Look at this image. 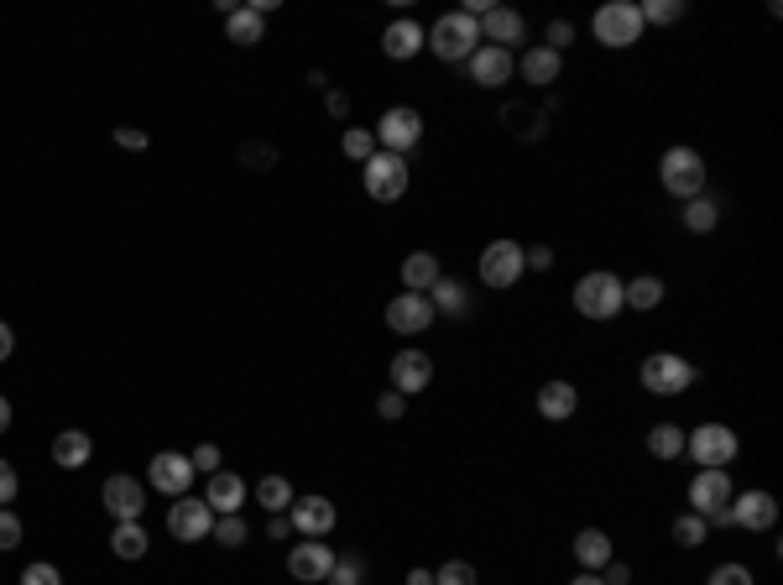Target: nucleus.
I'll use <instances>...</instances> for the list:
<instances>
[{
  "label": "nucleus",
  "mask_w": 783,
  "mask_h": 585,
  "mask_svg": "<svg viewBox=\"0 0 783 585\" xmlns=\"http://www.w3.org/2000/svg\"><path fill=\"white\" fill-rule=\"evenodd\" d=\"M637 11H643V27L647 21H653V27H674V21L684 17V0H647Z\"/></svg>",
  "instance_id": "obj_38"
},
{
  "label": "nucleus",
  "mask_w": 783,
  "mask_h": 585,
  "mask_svg": "<svg viewBox=\"0 0 783 585\" xmlns=\"http://www.w3.org/2000/svg\"><path fill=\"white\" fill-rule=\"evenodd\" d=\"M668 534H674V544H680V549H700L711 528H705V517H700V513H680L674 523H668Z\"/></svg>",
  "instance_id": "obj_36"
},
{
  "label": "nucleus",
  "mask_w": 783,
  "mask_h": 585,
  "mask_svg": "<svg viewBox=\"0 0 783 585\" xmlns=\"http://www.w3.org/2000/svg\"><path fill=\"white\" fill-rule=\"evenodd\" d=\"M569 585H606V581H601L596 569H579V575H575V581H569Z\"/></svg>",
  "instance_id": "obj_56"
},
{
  "label": "nucleus",
  "mask_w": 783,
  "mask_h": 585,
  "mask_svg": "<svg viewBox=\"0 0 783 585\" xmlns=\"http://www.w3.org/2000/svg\"><path fill=\"white\" fill-rule=\"evenodd\" d=\"M591 37L612 52L637 48L643 42V11L632 0H606V6H596V17H591Z\"/></svg>",
  "instance_id": "obj_3"
},
{
  "label": "nucleus",
  "mask_w": 783,
  "mask_h": 585,
  "mask_svg": "<svg viewBox=\"0 0 783 585\" xmlns=\"http://www.w3.org/2000/svg\"><path fill=\"white\" fill-rule=\"evenodd\" d=\"M408 585H434V569H424V565H413V569H408Z\"/></svg>",
  "instance_id": "obj_55"
},
{
  "label": "nucleus",
  "mask_w": 783,
  "mask_h": 585,
  "mask_svg": "<svg viewBox=\"0 0 783 585\" xmlns=\"http://www.w3.org/2000/svg\"><path fill=\"white\" fill-rule=\"evenodd\" d=\"M424 42H428V32L413 17H397L387 32H381V52H387L392 63H408V58H418V52H424Z\"/></svg>",
  "instance_id": "obj_22"
},
{
  "label": "nucleus",
  "mask_w": 783,
  "mask_h": 585,
  "mask_svg": "<svg viewBox=\"0 0 783 585\" xmlns=\"http://www.w3.org/2000/svg\"><path fill=\"white\" fill-rule=\"evenodd\" d=\"M428 42L424 48L439 58V63H470V52L480 48V21L465 17V11H449V17H439L434 27H424Z\"/></svg>",
  "instance_id": "obj_1"
},
{
  "label": "nucleus",
  "mask_w": 783,
  "mask_h": 585,
  "mask_svg": "<svg viewBox=\"0 0 783 585\" xmlns=\"http://www.w3.org/2000/svg\"><path fill=\"white\" fill-rule=\"evenodd\" d=\"M288 517H293V534H304V538H329L335 523H340V513H335L329 497H293Z\"/></svg>",
  "instance_id": "obj_14"
},
{
  "label": "nucleus",
  "mask_w": 783,
  "mask_h": 585,
  "mask_svg": "<svg viewBox=\"0 0 783 585\" xmlns=\"http://www.w3.org/2000/svg\"><path fill=\"white\" fill-rule=\"evenodd\" d=\"M116 147H126V152H147V131H141V126H116Z\"/></svg>",
  "instance_id": "obj_50"
},
{
  "label": "nucleus",
  "mask_w": 783,
  "mask_h": 585,
  "mask_svg": "<svg viewBox=\"0 0 783 585\" xmlns=\"http://www.w3.org/2000/svg\"><path fill=\"white\" fill-rule=\"evenodd\" d=\"M329 569H335V549L324 544V538H304V544H293L288 549V575L304 585H324L329 581Z\"/></svg>",
  "instance_id": "obj_13"
},
{
  "label": "nucleus",
  "mask_w": 783,
  "mask_h": 585,
  "mask_svg": "<svg viewBox=\"0 0 783 585\" xmlns=\"http://www.w3.org/2000/svg\"><path fill=\"white\" fill-rule=\"evenodd\" d=\"M424 298L434 304V314H449V319H460V314L470 309V298H465V282H460V277H439V282H434Z\"/></svg>",
  "instance_id": "obj_31"
},
{
  "label": "nucleus",
  "mask_w": 783,
  "mask_h": 585,
  "mask_svg": "<svg viewBox=\"0 0 783 585\" xmlns=\"http://www.w3.org/2000/svg\"><path fill=\"white\" fill-rule=\"evenodd\" d=\"M21 585H63V569L48 565V559H37V565L21 569Z\"/></svg>",
  "instance_id": "obj_44"
},
{
  "label": "nucleus",
  "mask_w": 783,
  "mask_h": 585,
  "mask_svg": "<svg viewBox=\"0 0 783 585\" xmlns=\"http://www.w3.org/2000/svg\"><path fill=\"white\" fill-rule=\"evenodd\" d=\"M439 277H444V267L434 251H413V257L403 261V292H428Z\"/></svg>",
  "instance_id": "obj_30"
},
{
  "label": "nucleus",
  "mask_w": 783,
  "mask_h": 585,
  "mask_svg": "<svg viewBox=\"0 0 783 585\" xmlns=\"http://www.w3.org/2000/svg\"><path fill=\"white\" fill-rule=\"evenodd\" d=\"M736 497V486L726 470H695V482H690V513H715V507H726Z\"/></svg>",
  "instance_id": "obj_21"
},
{
  "label": "nucleus",
  "mask_w": 783,
  "mask_h": 585,
  "mask_svg": "<svg viewBox=\"0 0 783 585\" xmlns=\"http://www.w3.org/2000/svg\"><path fill=\"white\" fill-rule=\"evenodd\" d=\"M215 544H220V549H240V544H246V517L240 513H225V517H215Z\"/></svg>",
  "instance_id": "obj_37"
},
{
  "label": "nucleus",
  "mask_w": 783,
  "mask_h": 585,
  "mask_svg": "<svg viewBox=\"0 0 783 585\" xmlns=\"http://www.w3.org/2000/svg\"><path fill=\"white\" fill-rule=\"evenodd\" d=\"M17 492H21L17 465H11V460H0V507H6V502H17Z\"/></svg>",
  "instance_id": "obj_49"
},
{
  "label": "nucleus",
  "mask_w": 783,
  "mask_h": 585,
  "mask_svg": "<svg viewBox=\"0 0 783 585\" xmlns=\"http://www.w3.org/2000/svg\"><path fill=\"white\" fill-rule=\"evenodd\" d=\"M658 184L668 189V199H700L705 194V184H711V168H705V157L695 152V147H668L664 157H658Z\"/></svg>",
  "instance_id": "obj_2"
},
{
  "label": "nucleus",
  "mask_w": 783,
  "mask_h": 585,
  "mask_svg": "<svg viewBox=\"0 0 783 585\" xmlns=\"http://www.w3.org/2000/svg\"><path fill=\"white\" fill-rule=\"evenodd\" d=\"M647 455H653V460H680L684 455L680 424H653V429H647Z\"/></svg>",
  "instance_id": "obj_33"
},
{
  "label": "nucleus",
  "mask_w": 783,
  "mask_h": 585,
  "mask_svg": "<svg viewBox=\"0 0 783 585\" xmlns=\"http://www.w3.org/2000/svg\"><path fill=\"white\" fill-rule=\"evenodd\" d=\"M225 37H230L236 48H256V42L267 37V17L251 11V6H236V11L225 17Z\"/></svg>",
  "instance_id": "obj_27"
},
{
  "label": "nucleus",
  "mask_w": 783,
  "mask_h": 585,
  "mask_svg": "<svg viewBox=\"0 0 783 585\" xmlns=\"http://www.w3.org/2000/svg\"><path fill=\"white\" fill-rule=\"evenodd\" d=\"M732 523H736V528H747V534H763V528H773V523H779V502H773V492L752 486V492L732 497Z\"/></svg>",
  "instance_id": "obj_18"
},
{
  "label": "nucleus",
  "mask_w": 783,
  "mask_h": 585,
  "mask_svg": "<svg viewBox=\"0 0 783 585\" xmlns=\"http://www.w3.org/2000/svg\"><path fill=\"white\" fill-rule=\"evenodd\" d=\"M601 581H606V585H632V569L622 565V559H612V565L601 569Z\"/></svg>",
  "instance_id": "obj_52"
},
{
  "label": "nucleus",
  "mask_w": 783,
  "mask_h": 585,
  "mask_svg": "<svg viewBox=\"0 0 783 585\" xmlns=\"http://www.w3.org/2000/svg\"><path fill=\"white\" fill-rule=\"evenodd\" d=\"M360 178H366V194H371L376 205H397L413 184L408 157H397V152H371L360 162Z\"/></svg>",
  "instance_id": "obj_5"
},
{
  "label": "nucleus",
  "mask_w": 783,
  "mask_h": 585,
  "mask_svg": "<svg viewBox=\"0 0 783 585\" xmlns=\"http://www.w3.org/2000/svg\"><path fill=\"white\" fill-rule=\"evenodd\" d=\"M152 549V538L141 523H116V534H110V554L116 559H141V554Z\"/></svg>",
  "instance_id": "obj_32"
},
{
  "label": "nucleus",
  "mask_w": 783,
  "mask_h": 585,
  "mask_svg": "<svg viewBox=\"0 0 783 585\" xmlns=\"http://www.w3.org/2000/svg\"><path fill=\"white\" fill-rule=\"evenodd\" d=\"M21 534H27V528H21V517L11 513V507H0V554H11L21 544Z\"/></svg>",
  "instance_id": "obj_43"
},
{
  "label": "nucleus",
  "mask_w": 783,
  "mask_h": 585,
  "mask_svg": "<svg viewBox=\"0 0 783 585\" xmlns=\"http://www.w3.org/2000/svg\"><path fill=\"white\" fill-rule=\"evenodd\" d=\"M168 534L178 544H205L215 534V513H209L205 497H172L168 507Z\"/></svg>",
  "instance_id": "obj_10"
},
{
  "label": "nucleus",
  "mask_w": 783,
  "mask_h": 585,
  "mask_svg": "<svg viewBox=\"0 0 783 585\" xmlns=\"http://www.w3.org/2000/svg\"><path fill=\"white\" fill-rule=\"evenodd\" d=\"M376 414L387 418V424H397V418L408 414V397H403V393H381V397H376Z\"/></svg>",
  "instance_id": "obj_47"
},
{
  "label": "nucleus",
  "mask_w": 783,
  "mask_h": 585,
  "mask_svg": "<svg viewBox=\"0 0 783 585\" xmlns=\"http://www.w3.org/2000/svg\"><path fill=\"white\" fill-rule=\"evenodd\" d=\"M622 309H627V304H622V277H616V272H585L575 282V314H579V319L612 325Z\"/></svg>",
  "instance_id": "obj_4"
},
{
  "label": "nucleus",
  "mask_w": 783,
  "mask_h": 585,
  "mask_svg": "<svg viewBox=\"0 0 783 585\" xmlns=\"http://www.w3.org/2000/svg\"><path fill=\"white\" fill-rule=\"evenodd\" d=\"M575 559H579V569H606L616 559V549H612V534L606 528H579L575 534Z\"/></svg>",
  "instance_id": "obj_26"
},
{
  "label": "nucleus",
  "mask_w": 783,
  "mask_h": 585,
  "mask_svg": "<svg viewBox=\"0 0 783 585\" xmlns=\"http://www.w3.org/2000/svg\"><path fill=\"white\" fill-rule=\"evenodd\" d=\"M11 429V403H6V397H0V434Z\"/></svg>",
  "instance_id": "obj_57"
},
{
  "label": "nucleus",
  "mask_w": 783,
  "mask_h": 585,
  "mask_svg": "<svg viewBox=\"0 0 783 585\" xmlns=\"http://www.w3.org/2000/svg\"><path fill=\"white\" fill-rule=\"evenodd\" d=\"M240 162H246V168L256 162V168L267 172V168L277 162V152H272V147H261V141H246V147H240Z\"/></svg>",
  "instance_id": "obj_46"
},
{
  "label": "nucleus",
  "mask_w": 783,
  "mask_h": 585,
  "mask_svg": "<svg viewBox=\"0 0 783 585\" xmlns=\"http://www.w3.org/2000/svg\"><path fill=\"white\" fill-rule=\"evenodd\" d=\"M538 414L548 418V424H569L575 418V408H579V393H575V381H564V377H554V381H544L538 387Z\"/></svg>",
  "instance_id": "obj_24"
},
{
  "label": "nucleus",
  "mask_w": 783,
  "mask_h": 585,
  "mask_svg": "<svg viewBox=\"0 0 783 585\" xmlns=\"http://www.w3.org/2000/svg\"><path fill=\"white\" fill-rule=\"evenodd\" d=\"M100 502L116 523H141V513H147V486H141L137 476H110V482L100 486Z\"/></svg>",
  "instance_id": "obj_12"
},
{
  "label": "nucleus",
  "mask_w": 783,
  "mask_h": 585,
  "mask_svg": "<svg viewBox=\"0 0 783 585\" xmlns=\"http://www.w3.org/2000/svg\"><path fill=\"white\" fill-rule=\"evenodd\" d=\"M376 152H397L408 157L418 141H424V116L413 110V105H392V110H381V121H376Z\"/></svg>",
  "instance_id": "obj_8"
},
{
  "label": "nucleus",
  "mask_w": 783,
  "mask_h": 585,
  "mask_svg": "<svg viewBox=\"0 0 783 585\" xmlns=\"http://www.w3.org/2000/svg\"><path fill=\"white\" fill-rule=\"evenodd\" d=\"M736 449H742V439H736V429H726V424H700V429L684 434V455H690L700 470H726V465L736 460Z\"/></svg>",
  "instance_id": "obj_6"
},
{
  "label": "nucleus",
  "mask_w": 783,
  "mask_h": 585,
  "mask_svg": "<svg viewBox=\"0 0 783 585\" xmlns=\"http://www.w3.org/2000/svg\"><path fill=\"white\" fill-rule=\"evenodd\" d=\"M637 381H643L653 397H680L695 387V366L674 356V350H653L643 366H637Z\"/></svg>",
  "instance_id": "obj_7"
},
{
  "label": "nucleus",
  "mask_w": 783,
  "mask_h": 585,
  "mask_svg": "<svg viewBox=\"0 0 783 585\" xmlns=\"http://www.w3.org/2000/svg\"><path fill=\"white\" fill-rule=\"evenodd\" d=\"M205 502H209V513L225 517V513H240V502H246V482H240L236 470H215L205 486Z\"/></svg>",
  "instance_id": "obj_25"
},
{
  "label": "nucleus",
  "mask_w": 783,
  "mask_h": 585,
  "mask_svg": "<svg viewBox=\"0 0 783 585\" xmlns=\"http://www.w3.org/2000/svg\"><path fill=\"white\" fill-rule=\"evenodd\" d=\"M11 350H17V335H11V325H6V319H0V361H6V356H11Z\"/></svg>",
  "instance_id": "obj_54"
},
{
  "label": "nucleus",
  "mask_w": 783,
  "mask_h": 585,
  "mask_svg": "<svg viewBox=\"0 0 783 585\" xmlns=\"http://www.w3.org/2000/svg\"><path fill=\"white\" fill-rule=\"evenodd\" d=\"M705 585H757V581H752V569H747V565L726 559V565H715L711 575H705Z\"/></svg>",
  "instance_id": "obj_42"
},
{
  "label": "nucleus",
  "mask_w": 783,
  "mask_h": 585,
  "mask_svg": "<svg viewBox=\"0 0 783 585\" xmlns=\"http://www.w3.org/2000/svg\"><path fill=\"white\" fill-rule=\"evenodd\" d=\"M523 37H528V21H523V11H512V6H492V11L480 17V42H486V48L512 52Z\"/></svg>",
  "instance_id": "obj_17"
},
{
  "label": "nucleus",
  "mask_w": 783,
  "mask_h": 585,
  "mask_svg": "<svg viewBox=\"0 0 783 585\" xmlns=\"http://www.w3.org/2000/svg\"><path fill=\"white\" fill-rule=\"evenodd\" d=\"M715 225H721V205H715L711 194H700V199L684 205V230H690V236H711Z\"/></svg>",
  "instance_id": "obj_34"
},
{
  "label": "nucleus",
  "mask_w": 783,
  "mask_h": 585,
  "mask_svg": "<svg viewBox=\"0 0 783 585\" xmlns=\"http://www.w3.org/2000/svg\"><path fill=\"white\" fill-rule=\"evenodd\" d=\"M360 575H366V559H360V554H335L329 585H360Z\"/></svg>",
  "instance_id": "obj_40"
},
{
  "label": "nucleus",
  "mask_w": 783,
  "mask_h": 585,
  "mask_svg": "<svg viewBox=\"0 0 783 585\" xmlns=\"http://www.w3.org/2000/svg\"><path fill=\"white\" fill-rule=\"evenodd\" d=\"M548 42H544V48H554V52H564V48H569V42H575V21H564V17H554V21H548Z\"/></svg>",
  "instance_id": "obj_45"
},
{
  "label": "nucleus",
  "mask_w": 783,
  "mask_h": 585,
  "mask_svg": "<svg viewBox=\"0 0 783 585\" xmlns=\"http://www.w3.org/2000/svg\"><path fill=\"white\" fill-rule=\"evenodd\" d=\"M387 377H392V393H403V397L424 393L428 381H434V356H428V350H397L387 366Z\"/></svg>",
  "instance_id": "obj_15"
},
{
  "label": "nucleus",
  "mask_w": 783,
  "mask_h": 585,
  "mask_svg": "<svg viewBox=\"0 0 783 585\" xmlns=\"http://www.w3.org/2000/svg\"><path fill=\"white\" fill-rule=\"evenodd\" d=\"M517 73H523V85H533V89H544V95H548V89L559 85V73H564V52L533 42V48L517 58Z\"/></svg>",
  "instance_id": "obj_20"
},
{
  "label": "nucleus",
  "mask_w": 783,
  "mask_h": 585,
  "mask_svg": "<svg viewBox=\"0 0 783 585\" xmlns=\"http://www.w3.org/2000/svg\"><path fill=\"white\" fill-rule=\"evenodd\" d=\"M194 460L188 455H178V449H162V455H152L147 460V482L162 492V497H188V486H194Z\"/></svg>",
  "instance_id": "obj_11"
},
{
  "label": "nucleus",
  "mask_w": 783,
  "mask_h": 585,
  "mask_svg": "<svg viewBox=\"0 0 783 585\" xmlns=\"http://www.w3.org/2000/svg\"><path fill=\"white\" fill-rule=\"evenodd\" d=\"M256 507H267V513H288L293 507V486L283 482V476H261V482H256Z\"/></svg>",
  "instance_id": "obj_35"
},
{
  "label": "nucleus",
  "mask_w": 783,
  "mask_h": 585,
  "mask_svg": "<svg viewBox=\"0 0 783 585\" xmlns=\"http://www.w3.org/2000/svg\"><path fill=\"white\" fill-rule=\"evenodd\" d=\"M340 152L350 157V162H366V157L376 152V137L366 131V126H350V131L340 137Z\"/></svg>",
  "instance_id": "obj_39"
},
{
  "label": "nucleus",
  "mask_w": 783,
  "mask_h": 585,
  "mask_svg": "<svg viewBox=\"0 0 783 585\" xmlns=\"http://www.w3.org/2000/svg\"><path fill=\"white\" fill-rule=\"evenodd\" d=\"M188 460H194V470H205V476H215V470H220V445H199L194 449V455H188Z\"/></svg>",
  "instance_id": "obj_48"
},
{
  "label": "nucleus",
  "mask_w": 783,
  "mask_h": 585,
  "mask_svg": "<svg viewBox=\"0 0 783 585\" xmlns=\"http://www.w3.org/2000/svg\"><path fill=\"white\" fill-rule=\"evenodd\" d=\"M434 325V304H428L424 292H397L387 304V329L392 335H424Z\"/></svg>",
  "instance_id": "obj_16"
},
{
  "label": "nucleus",
  "mask_w": 783,
  "mask_h": 585,
  "mask_svg": "<svg viewBox=\"0 0 783 585\" xmlns=\"http://www.w3.org/2000/svg\"><path fill=\"white\" fill-rule=\"evenodd\" d=\"M89 455H95V439H89L85 429H63L52 439V460L63 465V470H85Z\"/></svg>",
  "instance_id": "obj_28"
},
{
  "label": "nucleus",
  "mask_w": 783,
  "mask_h": 585,
  "mask_svg": "<svg viewBox=\"0 0 783 585\" xmlns=\"http://www.w3.org/2000/svg\"><path fill=\"white\" fill-rule=\"evenodd\" d=\"M465 69H470V85L502 89L512 73H517V58H512V52H502V48H486V42H480V48L470 52V63H465Z\"/></svg>",
  "instance_id": "obj_19"
},
{
  "label": "nucleus",
  "mask_w": 783,
  "mask_h": 585,
  "mask_svg": "<svg viewBox=\"0 0 783 585\" xmlns=\"http://www.w3.org/2000/svg\"><path fill=\"white\" fill-rule=\"evenodd\" d=\"M324 110H329V121H345L350 116V95L345 89H324Z\"/></svg>",
  "instance_id": "obj_51"
},
{
  "label": "nucleus",
  "mask_w": 783,
  "mask_h": 585,
  "mask_svg": "<svg viewBox=\"0 0 783 585\" xmlns=\"http://www.w3.org/2000/svg\"><path fill=\"white\" fill-rule=\"evenodd\" d=\"M434 585H480V575L470 559H449L444 569H434Z\"/></svg>",
  "instance_id": "obj_41"
},
{
  "label": "nucleus",
  "mask_w": 783,
  "mask_h": 585,
  "mask_svg": "<svg viewBox=\"0 0 783 585\" xmlns=\"http://www.w3.org/2000/svg\"><path fill=\"white\" fill-rule=\"evenodd\" d=\"M664 277H653V272H643V277H632V282H622V304L627 309H637V314H653L658 304H664Z\"/></svg>",
  "instance_id": "obj_29"
},
{
  "label": "nucleus",
  "mask_w": 783,
  "mask_h": 585,
  "mask_svg": "<svg viewBox=\"0 0 783 585\" xmlns=\"http://www.w3.org/2000/svg\"><path fill=\"white\" fill-rule=\"evenodd\" d=\"M476 272H480V282H486L492 292H507L512 282L523 277V246L507 241V236H502V241H492L486 251H480Z\"/></svg>",
  "instance_id": "obj_9"
},
{
  "label": "nucleus",
  "mask_w": 783,
  "mask_h": 585,
  "mask_svg": "<svg viewBox=\"0 0 783 585\" xmlns=\"http://www.w3.org/2000/svg\"><path fill=\"white\" fill-rule=\"evenodd\" d=\"M267 534H272V538H293V517H288V513H277L272 523H267Z\"/></svg>",
  "instance_id": "obj_53"
},
{
  "label": "nucleus",
  "mask_w": 783,
  "mask_h": 585,
  "mask_svg": "<svg viewBox=\"0 0 783 585\" xmlns=\"http://www.w3.org/2000/svg\"><path fill=\"white\" fill-rule=\"evenodd\" d=\"M502 126H507V137H517V141H544L548 116H544V105L507 100V105H502Z\"/></svg>",
  "instance_id": "obj_23"
}]
</instances>
